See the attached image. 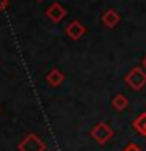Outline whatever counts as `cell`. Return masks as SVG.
<instances>
[{"instance_id":"obj_1","label":"cell","mask_w":146,"mask_h":151,"mask_svg":"<svg viewBox=\"0 0 146 151\" xmlns=\"http://www.w3.org/2000/svg\"><path fill=\"white\" fill-rule=\"evenodd\" d=\"M126 80H127V83H130L135 90H138L141 85H145V83H146V74H145L140 68H135L129 76H127V79H126Z\"/></svg>"},{"instance_id":"obj_2","label":"cell","mask_w":146,"mask_h":151,"mask_svg":"<svg viewBox=\"0 0 146 151\" xmlns=\"http://www.w3.org/2000/svg\"><path fill=\"white\" fill-rule=\"evenodd\" d=\"M46 14H47V17H49L50 21H54V22H60L61 19L64 17L66 11H64V8L61 6L60 3H54V5H50V6L47 8Z\"/></svg>"},{"instance_id":"obj_3","label":"cell","mask_w":146,"mask_h":151,"mask_svg":"<svg viewBox=\"0 0 146 151\" xmlns=\"http://www.w3.org/2000/svg\"><path fill=\"white\" fill-rule=\"evenodd\" d=\"M85 27L82 25L80 22L74 21L72 24H69L68 28H66V33H68V36L71 38V40H79V38H82L85 35Z\"/></svg>"},{"instance_id":"obj_4","label":"cell","mask_w":146,"mask_h":151,"mask_svg":"<svg viewBox=\"0 0 146 151\" xmlns=\"http://www.w3.org/2000/svg\"><path fill=\"white\" fill-rule=\"evenodd\" d=\"M21 148L24 151H41V150H44V145H41V142L36 135H30L21 145Z\"/></svg>"},{"instance_id":"obj_5","label":"cell","mask_w":146,"mask_h":151,"mask_svg":"<svg viewBox=\"0 0 146 151\" xmlns=\"http://www.w3.org/2000/svg\"><path fill=\"white\" fill-rule=\"evenodd\" d=\"M102 22L105 24V25L108 28H113L116 25L118 22H120V14H118L115 9H108V11L104 13V16H102Z\"/></svg>"},{"instance_id":"obj_6","label":"cell","mask_w":146,"mask_h":151,"mask_svg":"<svg viewBox=\"0 0 146 151\" xmlns=\"http://www.w3.org/2000/svg\"><path fill=\"white\" fill-rule=\"evenodd\" d=\"M47 79H49V82H50L52 85H58L61 80H63V76H61L60 71H52Z\"/></svg>"},{"instance_id":"obj_7","label":"cell","mask_w":146,"mask_h":151,"mask_svg":"<svg viewBox=\"0 0 146 151\" xmlns=\"http://www.w3.org/2000/svg\"><path fill=\"white\" fill-rule=\"evenodd\" d=\"M124 106H126V99L122 96H118L115 99V107H124Z\"/></svg>"},{"instance_id":"obj_8","label":"cell","mask_w":146,"mask_h":151,"mask_svg":"<svg viewBox=\"0 0 146 151\" xmlns=\"http://www.w3.org/2000/svg\"><path fill=\"white\" fill-rule=\"evenodd\" d=\"M8 6V0H0V11H3Z\"/></svg>"},{"instance_id":"obj_9","label":"cell","mask_w":146,"mask_h":151,"mask_svg":"<svg viewBox=\"0 0 146 151\" xmlns=\"http://www.w3.org/2000/svg\"><path fill=\"white\" fill-rule=\"evenodd\" d=\"M126 151H138V148H137L135 145H130V146H127Z\"/></svg>"},{"instance_id":"obj_10","label":"cell","mask_w":146,"mask_h":151,"mask_svg":"<svg viewBox=\"0 0 146 151\" xmlns=\"http://www.w3.org/2000/svg\"><path fill=\"white\" fill-rule=\"evenodd\" d=\"M145 66H146V58H145Z\"/></svg>"}]
</instances>
